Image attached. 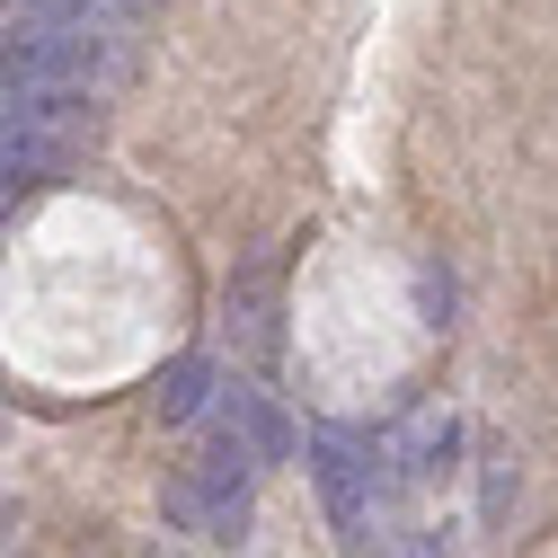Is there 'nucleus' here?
<instances>
[{"mask_svg":"<svg viewBox=\"0 0 558 558\" xmlns=\"http://www.w3.org/2000/svg\"><path fill=\"white\" fill-rule=\"evenodd\" d=\"M222 426H231V435L248 444V461H257V470L293 461V416L275 408L266 390H231V399H222Z\"/></svg>","mask_w":558,"mask_h":558,"instance_id":"obj_2","label":"nucleus"},{"mask_svg":"<svg viewBox=\"0 0 558 558\" xmlns=\"http://www.w3.org/2000/svg\"><path fill=\"white\" fill-rule=\"evenodd\" d=\"M452 444H461L452 416H444V408H416L408 435H399V470H408V478H435V470H452Z\"/></svg>","mask_w":558,"mask_h":558,"instance_id":"obj_3","label":"nucleus"},{"mask_svg":"<svg viewBox=\"0 0 558 558\" xmlns=\"http://www.w3.org/2000/svg\"><path fill=\"white\" fill-rule=\"evenodd\" d=\"M204 408H214V364H204V355H178V364L160 373V416L186 426V416H204Z\"/></svg>","mask_w":558,"mask_h":558,"instance_id":"obj_4","label":"nucleus"},{"mask_svg":"<svg viewBox=\"0 0 558 558\" xmlns=\"http://www.w3.org/2000/svg\"><path fill=\"white\" fill-rule=\"evenodd\" d=\"M311 478H319V497H328V523H337V541H373V523H381V487H390V470H381V452L364 444V435H345V426H319L311 435Z\"/></svg>","mask_w":558,"mask_h":558,"instance_id":"obj_1","label":"nucleus"}]
</instances>
